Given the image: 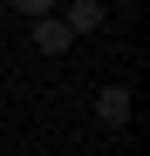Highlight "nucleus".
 <instances>
[{
  "instance_id": "obj_3",
  "label": "nucleus",
  "mask_w": 150,
  "mask_h": 156,
  "mask_svg": "<svg viewBox=\"0 0 150 156\" xmlns=\"http://www.w3.org/2000/svg\"><path fill=\"white\" fill-rule=\"evenodd\" d=\"M103 14H109L103 0H68V7H62V27H68V34H96Z\"/></svg>"
},
{
  "instance_id": "obj_4",
  "label": "nucleus",
  "mask_w": 150,
  "mask_h": 156,
  "mask_svg": "<svg viewBox=\"0 0 150 156\" xmlns=\"http://www.w3.org/2000/svg\"><path fill=\"white\" fill-rule=\"evenodd\" d=\"M14 14L21 20H41V14H55V7H48V0H14Z\"/></svg>"
},
{
  "instance_id": "obj_2",
  "label": "nucleus",
  "mask_w": 150,
  "mask_h": 156,
  "mask_svg": "<svg viewBox=\"0 0 150 156\" xmlns=\"http://www.w3.org/2000/svg\"><path fill=\"white\" fill-rule=\"evenodd\" d=\"M28 34H34V48H41V55H68V27H62V14H41V20H28Z\"/></svg>"
},
{
  "instance_id": "obj_6",
  "label": "nucleus",
  "mask_w": 150,
  "mask_h": 156,
  "mask_svg": "<svg viewBox=\"0 0 150 156\" xmlns=\"http://www.w3.org/2000/svg\"><path fill=\"white\" fill-rule=\"evenodd\" d=\"M0 156H7V149H0Z\"/></svg>"
},
{
  "instance_id": "obj_1",
  "label": "nucleus",
  "mask_w": 150,
  "mask_h": 156,
  "mask_svg": "<svg viewBox=\"0 0 150 156\" xmlns=\"http://www.w3.org/2000/svg\"><path fill=\"white\" fill-rule=\"evenodd\" d=\"M130 82H103V88H96V122H103V129H123V122H130Z\"/></svg>"
},
{
  "instance_id": "obj_5",
  "label": "nucleus",
  "mask_w": 150,
  "mask_h": 156,
  "mask_svg": "<svg viewBox=\"0 0 150 156\" xmlns=\"http://www.w3.org/2000/svg\"><path fill=\"white\" fill-rule=\"evenodd\" d=\"M48 7H55V14H62V7H68V0H48Z\"/></svg>"
}]
</instances>
